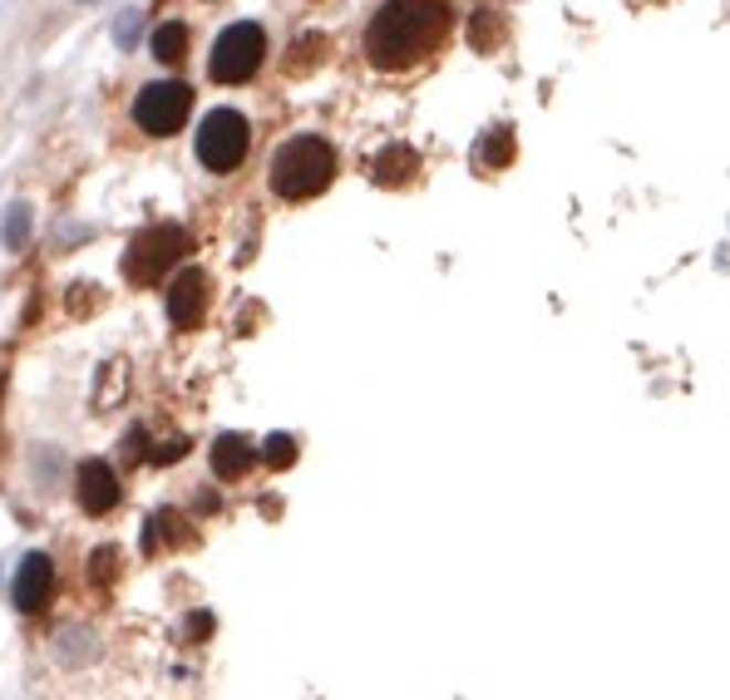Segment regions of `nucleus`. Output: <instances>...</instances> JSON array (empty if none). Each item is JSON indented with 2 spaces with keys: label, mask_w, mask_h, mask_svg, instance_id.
<instances>
[{
  "label": "nucleus",
  "mask_w": 730,
  "mask_h": 700,
  "mask_svg": "<svg viewBox=\"0 0 730 700\" xmlns=\"http://www.w3.org/2000/svg\"><path fill=\"white\" fill-rule=\"evenodd\" d=\"M252 129L237 109H213L198 124V158H203L208 173H232V168L247 158Z\"/></svg>",
  "instance_id": "4"
},
{
  "label": "nucleus",
  "mask_w": 730,
  "mask_h": 700,
  "mask_svg": "<svg viewBox=\"0 0 730 700\" xmlns=\"http://www.w3.org/2000/svg\"><path fill=\"white\" fill-rule=\"evenodd\" d=\"M479 163L484 168H504L514 163V129H489L479 144Z\"/></svg>",
  "instance_id": "13"
},
{
  "label": "nucleus",
  "mask_w": 730,
  "mask_h": 700,
  "mask_svg": "<svg viewBox=\"0 0 730 700\" xmlns=\"http://www.w3.org/2000/svg\"><path fill=\"white\" fill-rule=\"evenodd\" d=\"M444 30H449L444 0H385L366 30V55L375 70H410L435 55Z\"/></svg>",
  "instance_id": "1"
},
{
  "label": "nucleus",
  "mask_w": 730,
  "mask_h": 700,
  "mask_svg": "<svg viewBox=\"0 0 730 700\" xmlns=\"http://www.w3.org/2000/svg\"><path fill=\"white\" fill-rule=\"evenodd\" d=\"M262 459H267L272 469H292V464H296V439H292V434H272V439L262 444Z\"/></svg>",
  "instance_id": "14"
},
{
  "label": "nucleus",
  "mask_w": 730,
  "mask_h": 700,
  "mask_svg": "<svg viewBox=\"0 0 730 700\" xmlns=\"http://www.w3.org/2000/svg\"><path fill=\"white\" fill-rule=\"evenodd\" d=\"M370 173H375L380 188H405L410 178L420 173V158H415V148L410 144H390V148H380L375 153V168H370Z\"/></svg>",
  "instance_id": "10"
},
{
  "label": "nucleus",
  "mask_w": 730,
  "mask_h": 700,
  "mask_svg": "<svg viewBox=\"0 0 730 700\" xmlns=\"http://www.w3.org/2000/svg\"><path fill=\"white\" fill-rule=\"evenodd\" d=\"M188 109H193L188 84L163 79V84H148V89H139V99H134V124H139L144 134L168 139V134H178L188 124Z\"/></svg>",
  "instance_id": "6"
},
{
  "label": "nucleus",
  "mask_w": 730,
  "mask_h": 700,
  "mask_svg": "<svg viewBox=\"0 0 730 700\" xmlns=\"http://www.w3.org/2000/svg\"><path fill=\"white\" fill-rule=\"evenodd\" d=\"M292 74H301V70H311V60H316V65H321V55H326V40L321 35H301V40H296V50H292Z\"/></svg>",
  "instance_id": "16"
},
{
  "label": "nucleus",
  "mask_w": 730,
  "mask_h": 700,
  "mask_svg": "<svg viewBox=\"0 0 730 700\" xmlns=\"http://www.w3.org/2000/svg\"><path fill=\"white\" fill-rule=\"evenodd\" d=\"M114 577V548H99L94 553V582H109Z\"/></svg>",
  "instance_id": "17"
},
{
  "label": "nucleus",
  "mask_w": 730,
  "mask_h": 700,
  "mask_svg": "<svg viewBox=\"0 0 730 700\" xmlns=\"http://www.w3.org/2000/svg\"><path fill=\"white\" fill-rule=\"evenodd\" d=\"M262 55H267V35H262V25L237 20V25H228L218 35L213 60H208V74H213L218 84H242V79H252V74H257Z\"/></svg>",
  "instance_id": "5"
},
{
  "label": "nucleus",
  "mask_w": 730,
  "mask_h": 700,
  "mask_svg": "<svg viewBox=\"0 0 730 700\" xmlns=\"http://www.w3.org/2000/svg\"><path fill=\"white\" fill-rule=\"evenodd\" d=\"M257 464V449H252L247 434H222L213 444V474L218 479H242V474Z\"/></svg>",
  "instance_id": "11"
},
{
  "label": "nucleus",
  "mask_w": 730,
  "mask_h": 700,
  "mask_svg": "<svg viewBox=\"0 0 730 700\" xmlns=\"http://www.w3.org/2000/svg\"><path fill=\"white\" fill-rule=\"evenodd\" d=\"M208 272H198V267H188V272H178V282L168 286V321L178 326V331H193L198 321H203V311H208Z\"/></svg>",
  "instance_id": "7"
},
{
  "label": "nucleus",
  "mask_w": 730,
  "mask_h": 700,
  "mask_svg": "<svg viewBox=\"0 0 730 700\" xmlns=\"http://www.w3.org/2000/svg\"><path fill=\"white\" fill-rule=\"evenodd\" d=\"M74 498H80L84 513L104 518L114 503H119V479H114V469L104 459H84L80 474H74Z\"/></svg>",
  "instance_id": "8"
},
{
  "label": "nucleus",
  "mask_w": 730,
  "mask_h": 700,
  "mask_svg": "<svg viewBox=\"0 0 730 700\" xmlns=\"http://www.w3.org/2000/svg\"><path fill=\"white\" fill-rule=\"evenodd\" d=\"M331 178H336V153L316 134H301V139L282 144L277 158H272V193L287 198V203H306V198L326 193Z\"/></svg>",
  "instance_id": "2"
},
{
  "label": "nucleus",
  "mask_w": 730,
  "mask_h": 700,
  "mask_svg": "<svg viewBox=\"0 0 730 700\" xmlns=\"http://www.w3.org/2000/svg\"><path fill=\"white\" fill-rule=\"evenodd\" d=\"M0 242H6L10 252L25 247V242H30V208H10V218H6V237H0Z\"/></svg>",
  "instance_id": "15"
},
{
  "label": "nucleus",
  "mask_w": 730,
  "mask_h": 700,
  "mask_svg": "<svg viewBox=\"0 0 730 700\" xmlns=\"http://www.w3.org/2000/svg\"><path fill=\"white\" fill-rule=\"evenodd\" d=\"M183 252H188V232L173 227V222H158V227H148L129 242V252H124V277L139 286H154Z\"/></svg>",
  "instance_id": "3"
},
{
  "label": "nucleus",
  "mask_w": 730,
  "mask_h": 700,
  "mask_svg": "<svg viewBox=\"0 0 730 700\" xmlns=\"http://www.w3.org/2000/svg\"><path fill=\"white\" fill-rule=\"evenodd\" d=\"M148 50H154L163 65H178V60L188 55V25H183V20H168V25H158L154 40H148Z\"/></svg>",
  "instance_id": "12"
},
{
  "label": "nucleus",
  "mask_w": 730,
  "mask_h": 700,
  "mask_svg": "<svg viewBox=\"0 0 730 700\" xmlns=\"http://www.w3.org/2000/svg\"><path fill=\"white\" fill-rule=\"evenodd\" d=\"M134 35H139V15H124L119 25H114V40H119L124 50H129V45H134Z\"/></svg>",
  "instance_id": "18"
},
{
  "label": "nucleus",
  "mask_w": 730,
  "mask_h": 700,
  "mask_svg": "<svg viewBox=\"0 0 730 700\" xmlns=\"http://www.w3.org/2000/svg\"><path fill=\"white\" fill-rule=\"evenodd\" d=\"M50 592H55V562H50L45 553H30L15 572V607L40 612L50 602Z\"/></svg>",
  "instance_id": "9"
}]
</instances>
